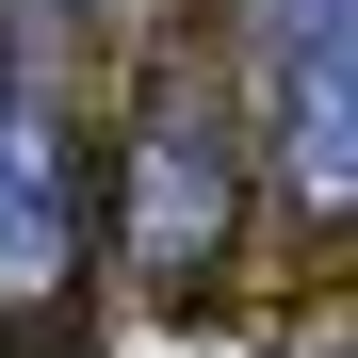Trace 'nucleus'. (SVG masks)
Masks as SVG:
<instances>
[{
	"instance_id": "1",
	"label": "nucleus",
	"mask_w": 358,
	"mask_h": 358,
	"mask_svg": "<svg viewBox=\"0 0 358 358\" xmlns=\"http://www.w3.org/2000/svg\"><path fill=\"white\" fill-rule=\"evenodd\" d=\"M228 245V147H212V98H147L131 131V277L147 293H196Z\"/></svg>"
},
{
	"instance_id": "2",
	"label": "nucleus",
	"mask_w": 358,
	"mask_h": 358,
	"mask_svg": "<svg viewBox=\"0 0 358 358\" xmlns=\"http://www.w3.org/2000/svg\"><path fill=\"white\" fill-rule=\"evenodd\" d=\"M82 261V147L49 82H0V310H49Z\"/></svg>"
}]
</instances>
